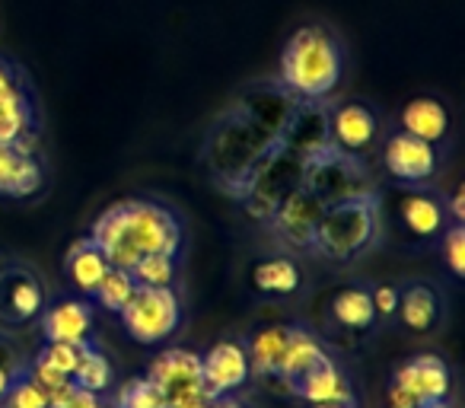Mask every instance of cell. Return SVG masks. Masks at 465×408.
I'll return each instance as SVG.
<instances>
[{
	"label": "cell",
	"instance_id": "3",
	"mask_svg": "<svg viewBox=\"0 0 465 408\" xmlns=\"http://www.w3.org/2000/svg\"><path fill=\"white\" fill-rule=\"evenodd\" d=\"M376 234V211L367 198L331 201L322 208V217L312 234V246L329 259H351L370 246Z\"/></svg>",
	"mask_w": 465,
	"mask_h": 408
},
{
	"label": "cell",
	"instance_id": "29",
	"mask_svg": "<svg viewBox=\"0 0 465 408\" xmlns=\"http://www.w3.org/2000/svg\"><path fill=\"white\" fill-rule=\"evenodd\" d=\"M80 351H84V344H67V342H45V348H42V361L52 363L54 370H61V373L74 376V370H77V361H80Z\"/></svg>",
	"mask_w": 465,
	"mask_h": 408
},
{
	"label": "cell",
	"instance_id": "30",
	"mask_svg": "<svg viewBox=\"0 0 465 408\" xmlns=\"http://www.w3.org/2000/svg\"><path fill=\"white\" fill-rule=\"evenodd\" d=\"M29 376H33V380L39 383L42 389H45L48 399H54V395L64 393V389L71 386V376L61 373V370H54L52 363H45L42 357H35V361H33V370H29Z\"/></svg>",
	"mask_w": 465,
	"mask_h": 408
},
{
	"label": "cell",
	"instance_id": "25",
	"mask_svg": "<svg viewBox=\"0 0 465 408\" xmlns=\"http://www.w3.org/2000/svg\"><path fill=\"white\" fill-rule=\"evenodd\" d=\"M134 291H137V284H134V278H131L128 268H112L109 265V272H105V278L99 281V287H96L93 297H96V304L103 306V310L122 313L124 304L134 297Z\"/></svg>",
	"mask_w": 465,
	"mask_h": 408
},
{
	"label": "cell",
	"instance_id": "7",
	"mask_svg": "<svg viewBox=\"0 0 465 408\" xmlns=\"http://www.w3.org/2000/svg\"><path fill=\"white\" fill-rule=\"evenodd\" d=\"M33 141V103L20 74L0 61V144Z\"/></svg>",
	"mask_w": 465,
	"mask_h": 408
},
{
	"label": "cell",
	"instance_id": "13",
	"mask_svg": "<svg viewBox=\"0 0 465 408\" xmlns=\"http://www.w3.org/2000/svg\"><path fill=\"white\" fill-rule=\"evenodd\" d=\"M293 389H297L310 405H351V402H354L348 376L338 370V363L331 361L329 354L312 363V367L293 383Z\"/></svg>",
	"mask_w": 465,
	"mask_h": 408
},
{
	"label": "cell",
	"instance_id": "11",
	"mask_svg": "<svg viewBox=\"0 0 465 408\" xmlns=\"http://www.w3.org/2000/svg\"><path fill=\"white\" fill-rule=\"evenodd\" d=\"M42 332L45 342L86 344L93 332V306L84 297H64L42 310Z\"/></svg>",
	"mask_w": 465,
	"mask_h": 408
},
{
	"label": "cell",
	"instance_id": "12",
	"mask_svg": "<svg viewBox=\"0 0 465 408\" xmlns=\"http://www.w3.org/2000/svg\"><path fill=\"white\" fill-rule=\"evenodd\" d=\"M322 208L325 204L310 192V188H297V192H291L278 204V214H274L281 236H287L293 246H310L312 234H316L319 217H322Z\"/></svg>",
	"mask_w": 465,
	"mask_h": 408
},
{
	"label": "cell",
	"instance_id": "22",
	"mask_svg": "<svg viewBox=\"0 0 465 408\" xmlns=\"http://www.w3.org/2000/svg\"><path fill=\"white\" fill-rule=\"evenodd\" d=\"M287 348V325H265L252 335L246 354H249V367L259 376H278L281 357Z\"/></svg>",
	"mask_w": 465,
	"mask_h": 408
},
{
	"label": "cell",
	"instance_id": "26",
	"mask_svg": "<svg viewBox=\"0 0 465 408\" xmlns=\"http://www.w3.org/2000/svg\"><path fill=\"white\" fill-rule=\"evenodd\" d=\"M131 278H134L137 287H173L175 255H141L131 265Z\"/></svg>",
	"mask_w": 465,
	"mask_h": 408
},
{
	"label": "cell",
	"instance_id": "31",
	"mask_svg": "<svg viewBox=\"0 0 465 408\" xmlns=\"http://www.w3.org/2000/svg\"><path fill=\"white\" fill-rule=\"evenodd\" d=\"M443 249H446V265L456 278L465 274V227L462 224H452L443 236Z\"/></svg>",
	"mask_w": 465,
	"mask_h": 408
},
{
	"label": "cell",
	"instance_id": "20",
	"mask_svg": "<svg viewBox=\"0 0 465 408\" xmlns=\"http://www.w3.org/2000/svg\"><path fill=\"white\" fill-rule=\"evenodd\" d=\"M252 284H255V291L272 294V297H291V294H297L300 284H303V272H300V265L293 259L278 255V259L255 262Z\"/></svg>",
	"mask_w": 465,
	"mask_h": 408
},
{
	"label": "cell",
	"instance_id": "16",
	"mask_svg": "<svg viewBox=\"0 0 465 408\" xmlns=\"http://www.w3.org/2000/svg\"><path fill=\"white\" fill-rule=\"evenodd\" d=\"M0 304H4V313L10 319L26 323V319L42 316V310H45V291H42V284L33 274L16 272L0 281Z\"/></svg>",
	"mask_w": 465,
	"mask_h": 408
},
{
	"label": "cell",
	"instance_id": "38",
	"mask_svg": "<svg viewBox=\"0 0 465 408\" xmlns=\"http://www.w3.org/2000/svg\"><path fill=\"white\" fill-rule=\"evenodd\" d=\"M312 408H351V405H312Z\"/></svg>",
	"mask_w": 465,
	"mask_h": 408
},
{
	"label": "cell",
	"instance_id": "24",
	"mask_svg": "<svg viewBox=\"0 0 465 408\" xmlns=\"http://www.w3.org/2000/svg\"><path fill=\"white\" fill-rule=\"evenodd\" d=\"M331 316H335L344 329H370L376 319L370 291H363V287H344V291L331 300Z\"/></svg>",
	"mask_w": 465,
	"mask_h": 408
},
{
	"label": "cell",
	"instance_id": "19",
	"mask_svg": "<svg viewBox=\"0 0 465 408\" xmlns=\"http://www.w3.org/2000/svg\"><path fill=\"white\" fill-rule=\"evenodd\" d=\"M325 357V348L319 344V338L306 329H287V348H284V357H281V367H278V376L293 383L306 373L316 361Z\"/></svg>",
	"mask_w": 465,
	"mask_h": 408
},
{
	"label": "cell",
	"instance_id": "17",
	"mask_svg": "<svg viewBox=\"0 0 465 408\" xmlns=\"http://www.w3.org/2000/svg\"><path fill=\"white\" fill-rule=\"evenodd\" d=\"M401 131L411 137H420L427 144H437L450 131V112L443 103L430 96H418L401 109Z\"/></svg>",
	"mask_w": 465,
	"mask_h": 408
},
{
	"label": "cell",
	"instance_id": "15",
	"mask_svg": "<svg viewBox=\"0 0 465 408\" xmlns=\"http://www.w3.org/2000/svg\"><path fill=\"white\" fill-rule=\"evenodd\" d=\"M64 268H67V281L74 284V291H77L80 297H93L99 281L109 272V259H105L103 249L86 236V240H77L67 249Z\"/></svg>",
	"mask_w": 465,
	"mask_h": 408
},
{
	"label": "cell",
	"instance_id": "8",
	"mask_svg": "<svg viewBox=\"0 0 465 408\" xmlns=\"http://www.w3.org/2000/svg\"><path fill=\"white\" fill-rule=\"evenodd\" d=\"M382 163L399 182L418 185V182H427L437 173V150H433V144L399 131L382 147Z\"/></svg>",
	"mask_w": 465,
	"mask_h": 408
},
{
	"label": "cell",
	"instance_id": "23",
	"mask_svg": "<svg viewBox=\"0 0 465 408\" xmlns=\"http://www.w3.org/2000/svg\"><path fill=\"white\" fill-rule=\"evenodd\" d=\"M112 380H115V373H112L109 357L86 342L84 351H80V361H77V370H74L71 383H74V386H80V389H86V393L103 395L105 389L112 386Z\"/></svg>",
	"mask_w": 465,
	"mask_h": 408
},
{
	"label": "cell",
	"instance_id": "37",
	"mask_svg": "<svg viewBox=\"0 0 465 408\" xmlns=\"http://www.w3.org/2000/svg\"><path fill=\"white\" fill-rule=\"evenodd\" d=\"M424 408H450V402H446V399L443 402H430V405H424Z\"/></svg>",
	"mask_w": 465,
	"mask_h": 408
},
{
	"label": "cell",
	"instance_id": "35",
	"mask_svg": "<svg viewBox=\"0 0 465 408\" xmlns=\"http://www.w3.org/2000/svg\"><path fill=\"white\" fill-rule=\"evenodd\" d=\"M450 214H452V221H456V224H465V192H462V188H456V194H452Z\"/></svg>",
	"mask_w": 465,
	"mask_h": 408
},
{
	"label": "cell",
	"instance_id": "1",
	"mask_svg": "<svg viewBox=\"0 0 465 408\" xmlns=\"http://www.w3.org/2000/svg\"><path fill=\"white\" fill-rule=\"evenodd\" d=\"M90 240L103 249L112 268L134 265L141 255H175L182 249V224L156 201L128 198L105 208L93 224Z\"/></svg>",
	"mask_w": 465,
	"mask_h": 408
},
{
	"label": "cell",
	"instance_id": "33",
	"mask_svg": "<svg viewBox=\"0 0 465 408\" xmlns=\"http://www.w3.org/2000/svg\"><path fill=\"white\" fill-rule=\"evenodd\" d=\"M370 300H373L376 316H395V310H399V291L389 284L376 287V291L370 294Z\"/></svg>",
	"mask_w": 465,
	"mask_h": 408
},
{
	"label": "cell",
	"instance_id": "32",
	"mask_svg": "<svg viewBox=\"0 0 465 408\" xmlns=\"http://www.w3.org/2000/svg\"><path fill=\"white\" fill-rule=\"evenodd\" d=\"M52 408H109L103 402V395H96V393H86V389H80V386H67L64 393H58L52 399Z\"/></svg>",
	"mask_w": 465,
	"mask_h": 408
},
{
	"label": "cell",
	"instance_id": "21",
	"mask_svg": "<svg viewBox=\"0 0 465 408\" xmlns=\"http://www.w3.org/2000/svg\"><path fill=\"white\" fill-rule=\"evenodd\" d=\"M405 323V329L418 332H430L437 325V316H440V304H437V294L424 284H411L408 291L399 294V310H395Z\"/></svg>",
	"mask_w": 465,
	"mask_h": 408
},
{
	"label": "cell",
	"instance_id": "4",
	"mask_svg": "<svg viewBox=\"0 0 465 408\" xmlns=\"http://www.w3.org/2000/svg\"><path fill=\"white\" fill-rule=\"evenodd\" d=\"M118 316L134 342L160 344L179 329L182 306L173 287H137Z\"/></svg>",
	"mask_w": 465,
	"mask_h": 408
},
{
	"label": "cell",
	"instance_id": "5",
	"mask_svg": "<svg viewBox=\"0 0 465 408\" xmlns=\"http://www.w3.org/2000/svg\"><path fill=\"white\" fill-rule=\"evenodd\" d=\"M249 376H252V367H249L246 344L217 342L207 348V354H201V380H204V393L211 399L236 393L240 386H246Z\"/></svg>",
	"mask_w": 465,
	"mask_h": 408
},
{
	"label": "cell",
	"instance_id": "9",
	"mask_svg": "<svg viewBox=\"0 0 465 408\" xmlns=\"http://www.w3.org/2000/svg\"><path fill=\"white\" fill-rule=\"evenodd\" d=\"M395 386H401L420 408L430 402H443L450 395V367L437 354H418L395 370Z\"/></svg>",
	"mask_w": 465,
	"mask_h": 408
},
{
	"label": "cell",
	"instance_id": "2",
	"mask_svg": "<svg viewBox=\"0 0 465 408\" xmlns=\"http://www.w3.org/2000/svg\"><path fill=\"white\" fill-rule=\"evenodd\" d=\"M281 80L303 99H322L341 80V48L325 29L306 26L291 35L281 55Z\"/></svg>",
	"mask_w": 465,
	"mask_h": 408
},
{
	"label": "cell",
	"instance_id": "18",
	"mask_svg": "<svg viewBox=\"0 0 465 408\" xmlns=\"http://www.w3.org/2000/svg\"><path fill=\"white\" fill-rule=\"evenodd\" d=\"M399 217H401V224H405L408 234L427 240V236H437L440 230H443L446 211L437 198H430V194L408 192L399 198Z\"/></svg>",
	"mask_w": 465,
	"mask_h": 408
},
{
	"label": "cell",
	"instance_id": "34",
	"mask_svg": "<svg viewBox=\"0 0 465 408\" xmlns=\"http://www.w3.org/2000/svg\"><path fill=\"white\" fill-rule=\"evenodd\" d=\"M14 380H16V370H14V361H10V354H7V361H0V399L7 395V389L14 386Z\"/></svg>",
	"mask_w": 465,
	"mask_h": 408
},
{
	"label": "cell",
	"instance_id": "10",
	"mask_svg": "<svg viewBox=\"0 0 465 408\" xmlns=\"http://www.w3.org/2000/svg\"><path fill=\"white\" fill-rule=\"evenodd\" d=\"M42 166L33 154V141L0 144V194L26 198L42 188Z\"/></svg>",
	"mask_w": 465,
	"mask_h": 408
},
{
	"label": "cell",
	"instance_id": "14",
	"mask_svg": "<svg viewBox=\"0 0 465 408\" xmlns=\"http://www.w3.org/2000/svg\"><path fill=\"white\" fill-rule=\"evenodd\" d=\"M329 131L338 147L357 154V150H367L370 144H373L380 124H376V115L367 105L348 103V105H341V109H335V115H331V122H329Z\"/></svg>",
	"mask_w": 465,
	"mask_h": 408
},
{
	"label": "cell",
	"instance_id": "27",
	"mask_svg": "<svg viewBox=\"0 0 465 408\" xmlns=\"http://www.w3.org/2000/svg\"><path fill=\"white\" fill-rule=\"evenodd\" d=\"M166 399L163 393L147 380V376H134L115 393V408H163Z\"/></svg>",
	"mask_w": 465,
	"mask_h": 408
},
{
	"label": "cell",
	"instance_id": "6",
	"mask_svg": "<svg viewBox=\"0 0 465 408\" xmlns=\"http://www.w3.org/2000/svg\"><path fill=\"white\" fill-rule=\"evenodd\" d=\"M147 380L163 393V399H179L194 389H204L201 380V354L188 348H166L150 361Z\"/></svg>",
	"mask_w": 465,
	"mask_h": 408
},
{
	"label": "cell",
	"instance_id": "36",
	"mask_svg": "<svg viewBox=\"0 0 465 408\" xmlns=\"http://www.w3.org/2000/svg\"><path fill=\"white\" fill-rule=\"evenodd\" d=\"M213 408H242L240 402H232L230 395H223V399H213Z\"/></svg>",
	"mask_w": 465,
	"mask_h": 408
},
{
	"label": "cell",
	"instance_id": "28",
	"mask_svg": "<svg viewBox=\"0 0 465 408\" xmlns=\"http://www.w3.org/2000/svg\"><path fill=\"white\" fill-rule=\"evenodd\" d=\"M0 408H52L48 393L33 380L29 373L16 376L14 386L7 389V395L0 399Z\"/></svg>",
	"mask_w": 465,
	"mask_h": 408
}]
</instances>
